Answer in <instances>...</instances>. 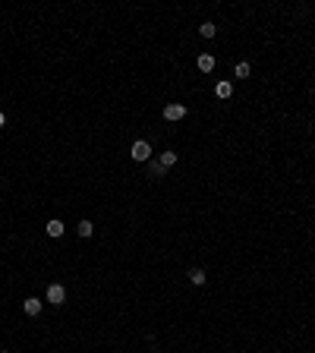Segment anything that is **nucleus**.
<instances>
[{"mask_svg": "<svg viewBox=\"0 0 315 353\" xmlns=\"http://www.w3.org/2000/svg\"><path fill=\"white\" fill-rule=\"evenodd\" d=\"M183 117H186V104H180V101H173V104H167V108H164V120H170V123L183 120Z\"/></svg>", "mask_w": 315, "mask_h": 353, "instance_id": "f257e3e1", "label": "nucleus"}, {"mask_svg": "<svg viewBox=\"0 0 315 353\" xmlns=\"http://www.w3.org/2000/svg\"><path fill=\"white\" fill-rule=\"evenodd\" d=\"M48 303L63 306V303H66V287H63V284H48Z\"/></svg>", "mask_w": 315, "mask_h": 353, "instance_id": "f03ea898", "label": "nucleus"}, {"mask_svg": "<svg viewBox=\"0 0 315 353\" xmlns=\"http://www.w3.org/2000/svg\"><path fill=\"white\" fill-rule=\"evenodd\" d=\"M148 158H151V145L145 142V139L133 142V161H148Z\"/></svg>", "mask_w": 315, "mask_h": 353, "instance_id": "7ed1b4c3", "label": "nucleus"}, {"mask_svg": "<svg viewBox=\"0 0 315 353\" xmlns=\"http://www.w3.org/2000/svg\"><path fill=\"white\" fill-rule=\"evenodd\" d=\"M41 306H44L41 300H35V297H29L26 303H22V312H26V315H29V319H35V315H41Z\"/></svg>", "mask_w": 315, "mask_h": 353, "instance_id": "20e7f679", "label": "nucleus"}, {"mask_svg": "<svg viewBox=\"0 0 315 353\" xmlns=\"http://www.w3.org/2000/svg\"><path fill=\"white\" fill-rule=\"evenodd\" d=\"M63 230H66V227H63L60 218H51L48 224H44V233H48V237H63Z\"/></svg>", "mask_w": 315, "mask_h": 353, "instance_id": "39448f33", "label": "nucleus"}, {"mask_svg": "<svg viewBox=\"0 0 315 353\" xmlns=\"http://www.w3.org/2000/svg\"><path fill=\"white\" fill-rule=\"evenodd\" d=\"M215 95L227 101V98L233 95V82H227V79H224V82H218V85H215Z\"/></svg>", "mask_w": 315, "mask_h": 353, "instance_id": "423d86ee", "label": "nucleus"}, {"mask_svg": "<svg viewBox=\"0 0 315 353\" xmlns=\"http://www.w3.org/2000/svg\"><path fill=\"white\" fill-rule=\"evenodd\" d=\"M195 63H199L202 73H212V69H215V57L212 54H199V60H195Z\"/></svg>", "mask_w": 315, "mask_h": 353, "instance_id": "0eeeda50", "label": "nucleus"}, {"mask_svg": "<svg viewBox=\"0 0 315 353\" xmlns=\"http://www.w3.org/2000/svg\"><path fill=\"white\" fill-rule=\"evenodd\" d=\"M76 233H79V237H91V233H95V224H91V221H79V224H76Z\"/></svg>", "mask_w": 315, "mask_h": 353, "instance_id": "6e6552de", "label": "nucleus"}, {"mask_svg": "<svg viewBox=\"0 0 315 353\" xmlns=\"http://www.w3.org/2000/svg\"><path fill=\"white\" fill-rule=\"evenodd\" d=\"M189 281H192V284H195V287H202V284H205V281H208V275L202 272V268H189Z\"/></svg>", "mask_w": 315, "mask_h": 353, "instance_id": "1a4fd4ad", "label": "nucleus"}, {"mask_svg": "<svg viewBox=\"0 0 315 353\" xmlns=\"http://www.w3.org/2000/svg\"><path fill=\"white\" fill-rule=\"evenodd\" d=\"M161 164H164V167H173V164H177V151H161V158H158Z\"/></svg>", "mask_w": 315, "mask_h": 353, "instance_id": "9d476101", "label": "nucleus"}, {"mask_svg": "<svg viewBox=\"0 0 315 353\" xmlns=\"http://www.w3.org/2000/svg\"><path fill=\"white\" fill-rule=\"evenodd\" d=\"M148 173H151V176H164V173H167V167H164L161 161H151V164H148Z\"/></svg>", "mask_w": 315, "mask_h": 353, "instance_id": "9b49d317", "label": "nucleus"}, {"mask_svg": "<svg viewBox=\"0 0 315 353\" xmlns=\"http://www.w3.org/2000/svg\"><path fill=\"white\" fill-rule=\"evenodd\" d=\"M215 32H218V26H212V22H202V26H199L202 38H215Z\"/></svg>", "mask_w": 315, "mask_h": 353, "instance_id": "f8f14e48", "label": "nucleus"}, {"mask_svg": "<svg viewBox=\"0 0 315 353\" xmlns=\"http://www.w3.org/2000/svg\"><path fill=\"white\" fill-rule=\"evenodd\" d=\"M233 73H237V79H249V76H252V66H249V63H237V69H233Z\"/></svg>", "mask_w": 315, "mask_h": 353, "instance_id": "ddd939ff", "label": "nucleus"}, {"mask_svg": "<svg viewBox=\"0 0 315 353\" xmlns=\"http://www.w3.org/2000/svg\"><path fill=\"white\" fill-rule=\"evenodd\" d=\"M4 123H7V117H4V111H0V129H4Z\"/></svg>", "mask_w": 315, "mask_h": 353, "instance_id": "4468645a", "label": "nucleus"}, {"mask_svg": "<svg viewBox=\"0 0 315 353\" xmlns=\"http://www.w3.org/2000/svg\"><path fill=\"white\" fill-rule=\"evenodd\" d=\"M4 353H7V350H4Z\"/></svg>", "mask_w": 315, "mask_h": 353, "instance_id": "2eb2a0df", "label": "nucleus"}]
</instances>
